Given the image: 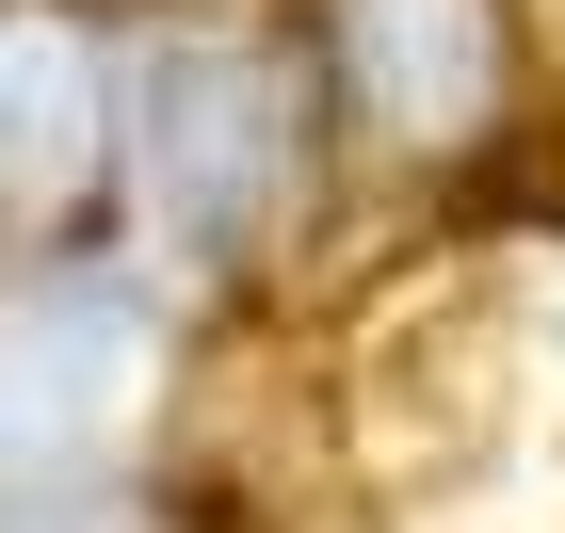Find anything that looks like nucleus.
<instances>
[{
	"label": "nucleus",
	"instance_id": "obj_1",
	"mask_svg": "<svg viewBox=\"0 0 565 533\" xmlns=\"http://www.w3.org/2000/svg\"><path fill=\"white\" fill-rule=\"evenodd\" d=\"M146 388V323L114 291H17L0 308V469H49V452H97Z\"/></svg>",
	"mask_w": 565,
	"mask_h": 533
},
{
	"label": "nucleus",
	"instance_id": "obj_2",
	"mask_svg": "<svg viewBox=\"0 0 565 533\" xmlns=\"http://www.w3.org/2000/svg\"><path fill=\"white\" fill-rule=\"evenodd\" d=\"M275 162H291V130H275V82H259V65H178V82H162V146H146L162 226L226 243V226L275 194Z\"/></svg>",
	"mask_w": 565,
	"mask_h": 533
},
{
	"label": "nucleus",
	"instance_id": "obj_3",
	"mask_svg": "<svg viewBox=\"0 0 565 533\" xmlns=\"http://www.w3.org/2000/svg\"><path fill=\"white\" fill-rule=\"evenodd\" d=\"M484 65H501L484 0H340V82H355V114H388V130H420V146L484 114Z\"/></svg>",
	"mask_w": 565,
	"mask_h": 533
},
{
	"label": "nucleus",
	"instance_id": "obj_4",
	"mask_svg": "<svg viewBox=\"0 0 565 533\" xmlns=\"http://www.w3.org/2000/svg\"><path fill=\"white\" fill-rule=\"evenodd\" d=\"M97 162V65L65 17H0V178L17 194H65Z\"/></svg>",
	"mask_w": 565,
	"mask_h": 533
}]
</instances>
